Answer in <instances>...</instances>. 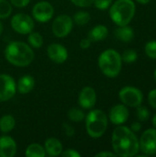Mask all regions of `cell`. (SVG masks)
I'll return each mask as SVG.
<instances>
[{
  "label": "cell",
  "mask_w": 156,
  "mask_h": 157,
  "mask_svg": "<svg viewBox=\"0 0 156 157\" xmlns=\"http://www.w3.org/2000/svg\"><path fill=\"white\" fill-rule=\"evenodd\" d=\"M111 144L117 156H135L140 151L137 136L126 126L118 125V127L114 129L111 136Z\"/></svg>",
  "instance_id": "1"
},
{
  "label": "cell",
  "mask_w": 156,
  "mask_h": 157,
  "mask_svg": "<svg viewBox=\"0 0 156 157\" xmlns=\"http://www.w3.org/2000/svg\"><path fill=\"white\" fill-rule=\"evenodd\" d=\"M6 61L17 67L29 65L34 60V52L30 45L22 41H12L5 49Z\"/></svg>",
  "instance_id": "2"
},
{
  "label": "cell",
  "mask_w": 156,
  "mask_h": 157,
  "mask_svg": "<svg viewBox=\"0 0 156 157\" xmlns=\"http://www.w3.org/2000/svg\"><path fill=\"white\" fill-rule=\"evenodd\" d=\"M122 66L121 55L113 49H108L102 52L98 57V67L107 77H117Z\"/></svg>",
  "instance_id": "3"
},
{
  "label": "cell",
  "mask_w": 156,
  "mask_h": 157,
  "mask_svg": "<svg viewBox=\"0 0 156 157\" xmlns=\"http://www.w3.org/2000/svg\"><path fill=\"white\" fill-rule=\"evenodd\" d=\"M135 9L136 6L132 0H117L109 8V17L119 27L126 26L132 20Z\"/></svg>",
  "instance_id": "4"
},
{
  "label": "cell",
  "mask_w": 156,
  "mask_h": 157,
  "mask_svg": "<svg viewBox=\"0 0 156 157\" xmlns=\"http://www.w3.org/2000/svg\"><path fill=\"white\" fill-rule=\"evenodd\" d=\"M86 130L87 134L94 139H98L107 131L108 121L106 113L101 109H93L86 116Z\"/></svg>",
  "instance_id": "5"
},
{
  "label": "cell",
  "mask_w": 156,
  "mask_h": 157,
  "mask_svg": "<svg viewBox=\"0 0 156 157\" xmlns=\"http://www.w3.org/2000/svg\"><path fill=\"white\" fill-rule=\"evenodd\" d=\"M119 98L122 104L131 108H137L143 100V92L134 86H124L119 93Z\"/></svg>",
  "instance_id": "6"
},
{
  "label": "cell",
  "mask_w": 156,
  "mask_h": 157,
  "mask_svg": "<svg viewBox=\"0 0 156 157\" xmlns=\"http://www.w3.org/2000/svg\"><path fill=\"white\" fill-rule=\"evenodd\" d=\"M74 27L73 18L68 15H60L56 17L51 25L52 33L57 38H64L70 34Z\"/></svg>",
  "instance_id": "7"
},
{
  "label": "cell",
  "mask_w": 156,
  "mask_h": 157,
  "mask_svg": "<svg viewBox=\"0 0 156 157\" xmlns=\"http://www.w3.org/2000/svg\"><path fill=\"white\" fill-rule=\"evenodd\" d=\"M11 27L18 34L26 35L30 33L34 29L33 19L27 14L17 13L11 18Z\"/></svg>",
  "instance_id": "8"
},
{
  "label": "cell",
  "mask_w": 156,
  "mask_h": 157,
  "mask_svg": "<svg viewBox=\"0 0 156 157\" xmlns=\"http://www.w3.org/2000/svg\"><path fill=\"white\" fill-rule=\"evenodd\" d=\"M139 146L140 150L146 155H154L156 154V129L151 128L142 134L141 139L139 141Z\"/></svg>",
  "instance_id": "9"
},
{
  "label": "cell",
  "mask_w": 156,
  "mask_h": 157,
  "mask_svg": "<svg viewBox=\"0 0 156 157\" xmlns=\"http://www.w3.org/2000/svg\"><path fill=\"white\" fill-rule=\"evenodd\" d=\"M54 14L52 5L48 1H40L32 8V17L39 22L45 23L50 21Z\"/></svg>",
  "instance_id": "10"
},
{
  "label": "cell",
  "mask_w": 156,
  "mask_h": 157,
  "mask_svg": "<svg viewBox=\"0 0 156 157\" xmlns=\"http://www.w3.org/2000/svg\"><path fill=\"white\" fill-rule=\"evenodd\" d=\"M17 90V84L14 78L6 74L0 75V103L11 99Z\"/></svg>",
  "instance_id": "11"
},
{
  "label": "cell",
  "mask_w": 156,
  "mask_h": 157,
  "mask_svg": "<svg viewBox=\"0 0 156 157\" xmlns=\"http://www.w3.org/2000/svg\"><path fill=\"white\" fill-rule=\"evenodd\" d=\"M130 113L128 108L124 104H118L113 106L108 113V119L114 125H121L129 119Z\"/></svg>",
  "instance_id": "12"
},
{
  "label": "cell",
  "mask_w": 156,
  "mask_h": 157,
  "mask_svg": "<svg viewBox=\"0 0 156 157\" xmlns=\"http://www.w3.org/2000/svg\"><path fill=\"white\" fill-rule=\"evenodd\" d=\"M97 103V93L96 90L91 86L84 87L78 96V104L85 109H92Z\"/></svg>",
  "instance_id": "13"
},
{
  "label": "cell",
  "mask_w": 156,
  "mask_h": 157,
  "mask_svg": "<svg viewBox=\"0 0 156 157\" xmlns=\"http://www.w3.org/2000/svg\"><path fill=\"white\" fill-rule=\"evenodd\" d=\"M48 57L55 63H63L68 58V51L59 43H51L47 48Z\"/></svg>",
  "instance_id": "14"
},
{
  "label": "cell",
  "mask_w": 156,
  "mask_h": 157,
  "mask_svg": "<svg viewBox=\"0 0 156 157\" xmlns=\"http://www.w3.org/2000/svg\"><path fill=\"white\" fill-rule=\"evenodd\" d=\"M17 154V144L8 135L0 136V157H13Z\"/></svg>",
  "instance_id": "15"
},
{
  "label": "cell",
  "mask_w": 156,
  "mask_h": 157,
  "mask_svg": "<svg viewBox=\"0 0 156 157\" xmlns=\"http://www.w3.org/2000/svg\"><path fill=\"white\" fill-rule=\"evenodd\" d=\"M108 35V29L102 24L97 25L94 28L90 29V31L87 34V38L92 42H97L104 40Z\"/></svg>",
  "instance_id": "16"
},
{
  "label": "cell",
  "mask_w": 156,
  "mask_h": 157,
  "mask_svg": "<svg viewBox=\"0 0 156 157\" xmlns=\"http://www.w3.org/2000/svg\"><path fill=\"white\" fill-rule=\"evenodd\" d=\"M35 86V79L29 75H25L21 76L17 84V90L20 94H29V92L32 91Z\"/></svg>",
  "instance_id": "17"
},
{
  "label": "cell",
  "mask_w": 156,
  "mask_h": 157,
  "mask_svg": "<svg viewBox=\"0 0 156 157\" xmlns=\"http://www.w3.org/2000/svg\"><path fill=\"white\" fill-rule=\"evenodd\" d=\"M44 149L49 156H58L63 152V144L56 138H49L45 141Z\"/></svg>",
  "instance_id": "18"
},
{
  "label": "cell",
  "mask_w": 156,
  "mask_h": 157,
  "mask_svg": "<svg viewBox=\"0 0 156 157\" xmlns=\"http://www.w3.org/2000/svg\"><path fill=\"white\" fill-rule=\"evenodd\" d=\"M116 38L123 42H130L134 38V30L129 26H120L114 32Z\"/></svg>",
  "instance_id": "19"
},
{
  "label": "cell",
  "mask_w": 156,
  "mask_h": 157,
  "mask_svg": "<svg viewBox=\"0 0 156 157\" xmlns=\"http://www.w3.org/2000/svg\"><path fill=\"white\" fill-rule=\"evenodd\" d=\"M16 126V120L12 115L6 114L0 119V132L3 133H8L14 130Z\"/></svg>",
  "instance_id": "20"
},
{
  "label": "cell",
  "mask_w": 156,
  "mask_h": 157,
  "mask_svg": "<svg viewBox=\"0 0 156 157\" xmlns=\"http://www.w3.org/2000/svg\"><path fill=\"white\" fill-rule=\"evenodd\" d=\"M25 155L27 157H44L46 155V152L42 145L39 144H31L27 147Z\"/></svg>",
  "instance_id": "21"
},
{
  "label": "cell",
  "mask_w": 156,
  "mask_h": 157,
  "mask_svg": "<svg viewBox=\"0 0 156 157\" xmlns=\"http://www.w3.org/2000/svg\"><path fill=\"white\" fill-rule=\"evenodd\" d=\"M73 21L77 26H85L90 20V14L86 11L80 10L73 16Z\"/></svg>",
  "instance_id": "22"
},
{
  "label": "cell",
  "mask_w": 156,
  "mask_h": 157,
  "mask_svg": "<svg viewBox=\"0 0 156 157\" xmlns=\"http://www.w3.org/2000/svg\"><path fill=\"white\" fill-rule=\"evenodd\" d=\"M28 41L31 47L39 49L43 45V37L39 32L31 31L30 33H29Z\"/></svg>",
  "instance_id": "23"
},
{
  "label": "cell",
  "mask_w": 156,
  "mask_h": 157,
  "mask_svg": "<svg viewBox=\"0 0 156 157\" xmlns=\"http://www.w3.org/2000/svg\"><path fill=\"white\" fill-rule=\"evenodd\" d=\"M67 116H68L69 120L74 121V122H81L86 118L84 111L80 109H77V108L70 109L68 113H67Z\"/></svg>",
  "instance_id": "24"
},
{
  "label": "cell",
  "mask_w": 156,
  "mask_h": 157,
  "mask_svg": "<svg viewBox=\"0 0 156 157\" xmlns=\"http://www.w3.org/2000/svg\"><path fill=\"white\" fill-rule=\"evenodd\" d=\"M12 13V6L7 0H0V19L8 17Z\"/></svg>",
  "instance_id": "25"
},
{
  "label": "cell",
  "mask_w": 156,
  "mask_h": 157,
  "mask_svg": "<svg viewBox=\"0 0 156 157\" xmlns=\"http://www.w3.org/2000/svg\"><path fill=\"white\" fill-rule=\"evenodd\" d=\"M121 59H122L123 62H125L127 63H132L138 59V54L134 50L129 49V50H126L123 52V54L121 56Z\"/></svg>",
  "instance_id": "26"
},
{
  "label": "cell",
  "mask_w": 156,
  "mask_h": 157,
  "mask_svg": "<svg viewBox=\"0 0 156 157\" xmlns=\"http://www.w3.org/2000/svg\"><path fill=\"white\" fill-rule=\"evenodd\" d=\"M145 54L151 58V59H156V40H150L146 43L144 47Z\"/></svg>",
  "instance_id": "27"
},
{
  "label": "cell",
  "mask_w": 156,
  "mask_h": 157,
  "mask_svg": "<svg viewBox=\"0 0 156 157\" xmlns=\"http://www.w3.org/2000/svg\"><path fill=\"white\" fill-rule=\"evenodd\" d=\"M136 116H137V118H138V120L140 121H146L150 117V112H149L147 108L141 107V105H140V106L137 107Z\"/></svg>",
  "instance_id": "28"
},
{
  "label": "cell",
  "mask_w": 156,
  "mask_h": 157,
  "mask_svg": "<svg viewBox=\"0 0 156 157\" xmlns=\"http://www.w3.org/2000/svg\"><path fill=\"white\" fill-rule=\"evenodd\" d=\"M112 1L113 0H94L93 5L99 10H106L111 6Z\"/></svg>",
  "instance_id": "29"
},
{
  "label": "cell",
  "mask_w": 156,
  "mask_h": 157,
  "mask_svg": "<svg viewBox=\"0 0 156 157\" xmlns=\"http://www.w3.org/2000/svg\"><path fill=\"white\" fill-rule=\"evenodd\" d=\"M74 5L79 7H88L93 5L94 0H70Z\"/></svg>",
  "instance_id": "30"
},
{
  "label": "cell",
  "mask_w": 156,
  "mask_h": 157,
  "mask_svg": "<svg viewBox=\"0 0 156 157\" xmlns=\"http://www.w3.org/2000/svg\"><path fill=\"white\" fill-rule=\"evenodd\" d=\"M148 102L152 108L156 109V88L153 89L149 92L148 94Z\"/></svg>",
  "instance_id": "31"
},
{
  "label": "cell",
  "mask_w": 156,
  "mask_h": 157,
  "mask_svg": "<svg viewBox=\"0 0 156 157\" xmlns=\"http://www.w3.org/2000/svg\"><path fill=\"white\" fill-rule=\"evenodd\" d=\"M61 155L63 157H80L81 155L74 149H67V150H63Z\"/></svg>",
  "instance_id": "32"
},
{
  "label": "cell",
  "mask_w": 156,
  "mask_h": 157,
  "mask_svg": "<svg viewBox=\"0 0 156 157\" xmlns=\"http://www.w3.org/2000/svg\"><path fill=\"white\" fill-rule=\"evenodd\" d=\"M63 132H64V133L66 134V136H68V137L74 136V130L73 126H71L70 124L64 122V123L63 124Z\"/></svg>",
  "instance_id": "33"
},
{
  "label": "cell",
  "mask_w": 156,
  "mask_h": 157,
  "mask_svg": "<svg viewBox=\"0 0 156 157\" xmlns=\"http://www.w3.org/2000/svg\"><path fill=\"white\" fill-rule=\"evenodd\" d=\"M30 0H10L11 5L17 7H25L29 4Z\"/></svg>",
  "instance_id": "34"
},
{
  "label": "cell",
  "mask_w": 156,
  "mask_h": 157,
  "mask_svg": "<svg viewBox=\"0 0 156 157\" xmlns=\"http://www.w3.org/2000/svg\"><path fill=\"white\" fill-rule=\"evenodd\" d=\"M91 42H92V41H91L88 38H86V39H83V40H80L79 45H80V47H81L82 49L86 50V49H88V48L91 46Z\"/></svg>",
  "instance_id": "35"
},
{
  "label": "cell",
  "mask_w": 156,
  "mask_h": 157,
  "mask_svg": "<svg viewBox=\"0 0 156 157\" xmlns=\"http://www.w3.org/2000/svg\"><path fill=\"white\" fill-rule=\"evenodd\" d=\"M141 128H142L141 123H140L139 121H135V122H133V123L131 124V130L133 132H139V131L141 130Z\"/></svg>",
  "instance_id": "36"
},
{
  "label": "cell",
  "mask_w": 156,
  "mask_h": 157,
  "mask_svg": "<svg viewBox=\"0 0 156 157\" xmlns=\"http://www.w3.org/2000/svg\"><path fill=\"white\" fill-rule=\"evenodd\" d=\"M97 157H105V156H117V155L115 153H111V152H100L98 154L96 155Z\"/></svg>",
  "instance_id": "37"
},
{
  "label": "cell",
  "mask_w": 156,
  "mask_h": 157,
  "mask_svg": "<svg viewBox=\"0 0 156 157\" xmlns=\"http://www.w3.org/2000/svg\"><path fill=\"white\" fill-rule=\"evenodd\" d=\"M138 3H140V4H142V5H146V4H148L151 0H136Z\"/></svg>",
  "instance_id": "38"
},
{
  "label": "cell",
  "mask_w": 156,
  "mask_h": 157,
  "mask_svg": "<svg viewBox=\"0 0 156 157\" xmlns=\"http://www.w3.org/2000/svg\"><path fill=\"white\" fill-rule=\"evenodd\" d=\"M152 122H153V125H154V127L156 129V114L154 116V118H153V121H152Z\"/></svg>",
  "instance_id": "39"
},
{
  "label": "cell",
  "mask_w": 156,
  "mask_h": 157,
  "mask_svg": "<svg viewBox=\"0 0 156 157\" xmlns=\"http://www.w3.org/2000/svg\"><path fill=\"white\" fill-rule=\"evenodd\" d=\"M3 29H4V28H3V24L0 22V35L2 34V32H3Z\"/></svg>",
  "instance_id": "40"
},
{
  "label": "cell",
  "mask_w": 156,
  "mask_h": 157,
  "mask_svg": "<svg viewBox=\"0 0 156 157\" xmlns=\"http://www.w3.org/2000/svg\"><path fill=\"white\" fill-rule=\"evenodd\" d=\"M154 79H155V81H156V69H155V71H154Z\"/></svg>",
  "instance_id": "41"
}]
</instances>
